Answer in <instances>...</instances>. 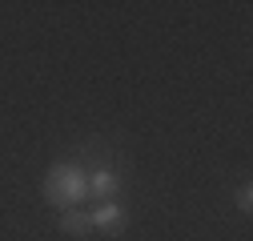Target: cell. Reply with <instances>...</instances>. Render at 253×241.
I'll list each match as a JSON object with an SVG mask.
<instances>
[{
  "mask_svg": "<svg viewBox=\"0 0 253 241\" xmlns=\"http://www.w3.org/2000/svg\"><path fill=\"white\" fill-rule=\"evenodd\" d=\"M88 197V173L77 161H56L44 177V201L52 209H73Z\"/></svg>",
  "mask_w": 253,
  "mask_h": 241,
  "instance_id": "6da1fadb",
  "label": "cell"
},
{
  "mask_svg": "<svg viewBox=\"0 0 253 241\" xmlns=\"http://www.w3.org/2000/svg\"><path fill=\"white\" fill-rule=\"evenodd\" d=\"M88 221H92V229H101V233H121L125 225H129V209H125L121 201H101L97 209L88 213Z\"/></svg>",
  "mask_w": 253,
  "mask_h": 241,
  "instance_id": "7a4b0ae2",
  "label": "cell"
},
{
  "mask_svg": "<svg viewBox=\"0 0 253 241\" xmlns=\"http://www.w3.org/2000/svg\"><path fill=\"white\" fill-rule=\"evenodd\" d=\"M117 193H121V173H117V165L92 169V173H88V197H97V201H117Z\"/></svg>",
  "mask_w": 253,
  "mask_h": 241,
  "instance_id": "3957f363",
  "label": "cell"
},
{
  "mask_svg": "<svg viewBox=\"0 0 253 241\" xmlns=\"http://www.w3.org/2000/svg\"><path fill=\"white\" fill-rule=\"evenodd\" d=\"M60 229L65 233H73V237H88L92 233V221H88V209H81V205H73V209H60Z\"/></svg>",
  "mask_w": 253,
  "mask_h": 241,
  "instance_id": "277c9868",
  "label": "cell"
},
{
  "mask_svg": "<svg viewBox=\"0 0 253 241\" xmlns=\"http://www.w3.org/2000/svg\"><path fill=\"white\" fill-rule=\"evenodd\" d=\"M233 205L241 209V213H249V209H253V189H249V185H237V193H233Z\"/></svg>",
  "mask_w": 253,
  "mask_h": 241,
  "instance_id": "5b68a950",
  "label": "cell"
}]
</instances>
